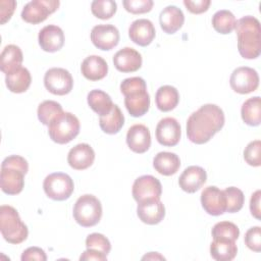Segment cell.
<instances>
[{
  "mask_svg": "<svg viewBox=\"0 0 261 261\" xmlns=\"http://www.w3.org/2000/svg\"><path fill=\"white\" fill-rule=\"evenodd\" d=\"M212 237L214 238H225L230 240H238L240 236V229L237 224L230 221H220L217 222L212 228Z\"/></svg>",
  "mask_w": 261,
  "mask_h": 261,
  "instance_id": "8d00e7d4",
  "label": "cell"
},
{
  "mask_svg": "<svg viewBox=\"0 0 261 261\" xmlns=\"http://www.w3.org/2000/svg\"><path fill=\"white\" fill-rule=\"evenodd\" d=\"M156 139L165 147H173L178 144L181 136L179 122L173 117L162 118L156 126Z\"/></svg>",
  "mask_w": 261,
  "mask_h": 261,
  "instance_id": "9a60e30c",
  "label": "cell"
},
{
  "mask_svg": "<svg viewBox=\"0 0 261 261\" xmlns=\"http://www.w3.org/2000/svg\"><path fill=\"white\" fill-rule=\"evenodd\" d=\"M142 56L134 48L124 47L113 56V64L120 72H134L142 66Z\"/></svg>",
  "mask_w": 261,
  "mask_h": 261,
  "instance_id": "ac0fdd59",
  "label": "cell"
},
{
  "mask_svg": "<svg viewBox=\"0 0 261 261\" xmlns=\"http://www.w3.org/2000/svg\"><path fill=\"white\" fill-rule=\"evenodd\" d=\"M95 160V152L93 148L86 143L77 144L71 148L67 155L69 166L75 170H84L89 168Z\"/></svg>",
  "mask_w": 261,
  "mask_h": 261,
  "instance_id": "7402d4cb",
  "label": "cell"
},
{
  "mask_svg": "<svg viewBox=\"0 0 261 261\" xmlns=\"http://www.w3.org/2000/svg\"><path fill=\"white\" fill-rule=\"evenodd\" d=\"M82 74L89 81H99L108 72L107 62L98 55H91L84 59L81 65Z\"/></svg>",
  "mask_w": 261,
  "mask_h": 261,
  "instance_id": "cb8c5ba5",
  "label": "cell"
},
{
  "mask_svg": "<svg viewBox=\"0 0 261 261\" xmlns=\"http://www.w3.org/2000/svg\"><path fill=\"white\" fill-rule=\"evenodd\" d=\"M126 144L135 153H145L151 146V135L149 128L144 124L132 125L126 134Z\"/></svg>",
  "mask_w": 261,
  "mask_h": 261,
  "instance_id": "d6986e66",
  "label": "cell"
},
{
  "mask_svg": "<svg viewBox=\"0 0 261 261\" xmlns=\"http://www.w3.org/2000/svg\"><path fill=\"white\" fill-rule=\"evenodd\" d=\"M117 9L116 2L113 0H95L91 4L92 13L100 19L111 18Z\"/></svg>",
  "mask_w": 261,
  "mask_h": 261,
  "instance_id": "e575fe53",
  "label": "cell"
},
{
  "mask_svg": "<svg viewBox=\"0 0 261 261\" xmlns=\"http://www.w3.org/2000/svg\"><path fill=\"white\" fill-rule=\"evenodd\" d=\"M133 197L140 203L151 199H160L162 186L158 178L153 175H142L133 185Z\"/></svg>",
  "mask_w": 261,
  "mask_h": 261,
  "instance_id": "7c38bea8",
  "label": "cell"
},
{
  "mask_svg": "<svg viewBox=\"0 0 261 261\" xmlns=\"http://www.w3.org/2000/svg\"><path fill=\"white\" fill-rule=\"evenodd\" d=\"M22 60L23 56L20 48L13 44L7 45L1 52L0 69L5 75L9 74L21 67Z\"/></svg>",
  "mask_w": 261,
  "mask_h": 261,
  "instance_id": "484cf974",
  "label": "cell"
},
{
  "mask_svg": "<svg viewBox=\"0 0 261 261\" xmlns=\"http://www.w3.org/2000/svg\"><path fill=\"white\" fill-rule=\"evenodd\" d=\"M224 120V113L219 106L205 104L188 118V139L197 145L205 144L223 127Z\"/></svg>",
  "mask_w": 261,
  "mask_h": 261,
  "instance_id": "6da1fadb",
  "label": "cell"
},
{
  "mask_svg": "<svg viewBox=\"0 0 261 261\" xmlns=\"http://www.w3.org/2000/svg\"><path fill=\"white\" fill-rule=\"evenodd\" d=\"M238 36V50L246 59L259 57L261 51V30L259 20L251 15L244 16L237 21L234 28Z\"/></svg>",
  "mask_w": 261,
  "mask_h": 261,
  "instance_id": "7a4b0ae2",
  "label": "cell"
},
{
  "mask_svg": "<svg viewBox=\"0 0 261 261\" xmlns=\"http://www.w3.org/2000/svg\"><path fill=\"white\" fill-rule=\"evenodd\" d=\"M40 47L46 52L59 51L64 45V33L63 31L54 24L44 27L38 36Z\"/></svg>",
  "mask_w": 261,
  "mask_h": 261,
  "instance_id": "44dd1931",
  "label": "cell"
},
{
  "mask_svg": "<svg viewBox=\"0 0 261 261\" xmlns=\"http://www.w3.org/2000/svg\"><path fill=\"white\" fill-rule=\"evenodd\" d=\"M45 88L52 94L63 96L72 90L73 80L70 72L61 67H53L44 75Z\"/></svg>",
  "mask_w": 261,
  "mask_h": 261,
  "instance_id": "30bf717a",
  "label": "cell"
},
{
  "mask_svg": "<svg viewBox=\"0 0 261 261\" xmlns=\"http://www.w3.org/2000/svg\"><path fill=\"white\" fill-rule=\"evenodd\" d=\"M80 120L70 112H62L55 117L48 125L50 139L57 144H67L71 142L80 133Z\"/></svg>",
  "mask_w": 261,
  "mask_h": 261,
  "instance_id": "8992f818",
  "label": "cell"
},
{
  "mask_svg": "<svg viewBox=\"0 0 261 261\" xmlns=\"http://www.w3.org/2000/svg\"><path fill=\"white\" fill-rule=\"evenodd\" d=\"M260 199H261V191L257 190L251 197L250 200V211L251 214L257 218L260 219L261 218V209H260Z\"/></svg>",
  "mask_w": 261,
  "mask_h": 261,
  "instance_id": "f6af8a7d",
  "label": "cell"
},
{
  "mask_svg": "<svg viewBox=\"0 0 261 261\" xmlns=\"http://www.w3.org/2000/svg\"><path fill=\"white\" fill-rule=\"evenodd\" d=\"M107 255L94 249H87L80 257V260H96V261H105Z\"/></svg>",
  "mask_w": 261,
  "mask_h": 261,
  "instance_id": "bcb514c9",
  "label": "cell"
},
{
  "mask_svg": "<svg viewBox=\"0 0 261 261\" xmlns=\"http://www.w3.org/2000/svg\"><path fill=\"white\" fill-rule=\"evenodd\" d=\"M245 244L247 247L254 251H261V228L260 226H254L247 230L245 234Z\"/></svg>",
  "mask_w": 261,
  "mask_h": 261,
  "instance_id": "60d3db41",
  "label": "cell"
},
{
  "mask_svg": "<svg viewBox=\"0 0 261 261\" xmlns=\"http://www.w3.org/2000/svg\"><path fill=\"white\" fill-rule=\"evenodd\" d=\"M153 166L158 173L169 176L177 172L180 167V160L175 153L159 152L153 159Z\"/></svg>",
  "mask_w": 261,
  "mask_h": 261,
  "instance_id": "4316f807",
  "label": "cell"
},
{
  "mask_svg": "<svg viewBox=\"0 0 261 261\" xmlns=\"http://www.w3.org/2000/svg\"><path fill=\"white\" fill-rule=\"evenodd\" d=\"M223 192L226 198L225 212H228V213L239 212L243 208V205L245 202L244 193L236 187H228Z\"/></svg>",
  "mask_w": 261,
  "mask_h": 261,
  "instance_id": "d590c367",
  "label": "cell"
},
{
  "mask_svg": "<svg viewBox=\"0 0 261 261\" xmlns=\"http://www.w3.org/2000/svg\"><path fill=\"white\" fill-rule=\"evenodd\" d=\"M143 260H145V259H161V260H164L165 258L163 257V256H161L160 254H158L157 252H150L148 255H145L143 258H142Z\"/></svg>",
  "mask_w": 261,
  "mask_h": 261,
  "instance_id": "7dc6e473",
  "label": "cell"
},
{
  "mask_svg": "<svg viewBox=\"0 0 261 261\" xmlns=\"http://www.w3.org/2000/svg\"><path fill=\"white\" fill-rule=\"evenodd\" d=\"M0 230L3 239L14 245L25 241L29 234V229L21 221L18 212L9 205L0 207Z\"/></svg>",
  "mask_w": 261,
  "mask_h": 261,
  "instance_id": "5b68a950",
  "label": "cell"
},
{
  "mask_svg": "<svg viewBox=\"0 0 261 261\" xmlns=\"http://www.w3.org/2000/svg\"><path fill=\"white\" fill-rule=\"evenodd\" d=\"M122 4L126 11L133 14H141L151 11L154 2L152 0H123Z\"/></svg>",
  "mask_w": 261,
  "mask_h": 261,
  "instance_id": "ab89813d",
  "label": "cell"
},
{
  "mask_svg": "<svg viewBox=\"0 0 261 261\" xmlns=\"http://www.w3.org/2000/svg\"><path fill=\"white\" fill-rule=\"evenodd\" d=\"M179 102V94L176 88L165 85L160 87L155 95L157 108L162 112H168L174 109Z\"/></svg>",
  "mask_w": 261,
  "mask_h": 261,
  "instance_id": "83f0119b",
  "label": "cell"
},
{
  "mask_svg": "<svg viewBox=\"0 0 261 261\" xmlns=\"http://www.w3.org/2000/svg\"><path fill=\"white\" fill-rule=\"evenodd\" d=\"M207 179V173L204 168L192 165L187 167L178 178V185L180 189L187 193H195L199 191Z\"/></svg>",
  "mask_w": 261,
  "mask_h": 261,
  "instance_id": "ffe728a7",
  "label": "cell"
},
{
  "mask_svg": "<svg viewBox=\"0 0 261 261\" xmlns=\"http://www.w3.org/2000/svg\"><path fill=\"white\" fill-rule=\"evenodd\" d=\"M29 171L28 161L19 155L6 157L1 164V190L7 195L19 194L24 186V175Z\"/></svg>",
  "mask_w": 261,
  "mask_h": 261,
  "instance_id": "277c9868",
  "label": "cell"
},
{
  "mask_svg": "<svg viewBox=\"0 0 261 261\" xmlns=\"http://www.w3.org/2000/svg\"><path fill=\"white\" fill-rule=\"evenodd\" d=\"M184 4L191 13L200 14L208 10L211 4V1L210 0H196V1L185 0Z\"/></svg>",
  "mask_w": 261,
  "mask_h": 261,
  "instance_id": "7bdbcfd3",
  "label": "cell"
},
{
  "mask_svg": "<svg viewBox=\"0 0 261 261\" xmlns=\"http://www.w3.org/2000/svg\"><path fill=\"white\" fill-rule=\"evenodd\" d=\"M201 204L209 215H221L226 211L225 194L217 187L209 186L201 193Z\"/></svg>",
  "mask_w": 261,
  "mask_h": 261,
  "instance_id": "4fadbf2b",
  "label": "cell"
},
{
  "mask_svg": "<svg viewBox=\"0 0 261 261\" xmlns=\"http://www.w3.org/2000/svg\"><path fill=\"white\" fill-rule=\"evenodd\" d=\"M32 77L30 71L25 67H19L15 71L5 75V83L8 90L12 93H23L31 86Z\"/></svg>",
  "mask_w": 261,
  "mask_h": 261,
  "instance_id": "f1b7e54d",
  "label": "cell"
},
{
  "mask_svg": "<svg viewBox=\"0 0 261 261\" xmlns=\"http://www.w3.org/2000/svg\"><path fill=\"white\" fill-rule=\"evenodd\" d=\"M160 27L166 34H174L177 32L185 22V15L180 8L169 5L165 7L159 15Z\"/></svg>",
  "mask_w": 261,
  "mask_h": 261,
  "instance_id": "603a6c76",
  "label": "cell"
},
{
  "mask_svg": "<svg viewBox=\"0 0 261 261\" xmlns=\"http://www.w3.org/2000/svg\"><path fill=\"white\" fill-rule=\"evenodd\" d=\"M87 100L90 108L100 116L108 114L114 105L110 96L102 90L91 91Z\"/></svg>",
  "mask_w": 261,
  "mask_h": 261,
  "instance_id": "1f68e13d",
  "label": "cell"
},
{
  "mask_svg": "<svg viewBox=\"0 0 261 261\" xmlns=\"http://www.w3.org/2000/svg\"><path fill=\"white\" fill-rule=\"evenodd\" d=\"M91 41L98 49L108 51L117 46L119 32L112 24H98L91 31Z\"/></svg>",
  "mask_w": 261,
  "mask_h": 261,
  "instance_id": "5bb4252c",
  "label": "cell"
},
{
  "mask_svg": "<svg viewBox=\"0 0 261 261\" xmlns=\"http://www.w3.org/2000/svg\"><path fill=\"white\" fill-rule=\"evenodd\" d=\"M43 189L50 199L55 201H64L73 193L74 185L68 174L63 172H54L45 177Z\"/></svg>",
  "mask_w": 261,
  "mask_h": 261,
  "instance_id": "ba28073f",
  "label": "cell"
},
{
  "mask_svg": "<svg viewBox=\"0 0 261 261\" xmlns=\"http://www.w3.org/2000/svg\"><path fill=\"white\" fill-rule=\"evenodd\" d=\"M236 24L237 19L229 10H218L212 16V27L219 34L227 35L231 33L234 30Z\"/></svg>",
  "mask_w": 261,
  "mask_h": 261,
  "instance_id": "d6a6232c",
  "label": "cell"
},
{
  "mask_svg": "<svg viewBox=\"0 0 261 261\" xmlns=\"http://www.w3.org/2000/svg\"><path fill=\"white\" fill-rule=\"evenodd\" d=\"M63 111L62 106L56 101L46 100L38 106V118L44 125H49L50 122L60 115Z\"/></svg>",
  "mask_w": 261,
  "mask_h": 261,
  "instance_id": "836d02e7",
  "label": "cell"
},
{
  "mask_svg": "<svg viewBox=\"0 0 261 261\" xmlns=\"http://www.w3.org/2000/svg\"><path fill=\"white\" fill-rule=\"evenodd\" d=\"M238 253L236 241L225 238H214L210 245V254L216 261H230Z\"/></svg>",
  "mask_w": 261,
  "mask_h": 261,
  "instance_id": "d4e9b609",
  "label": "cell"
},
{
  "mask_svg": "<svg viewBox=\"0 0 261 261\" xmlns=\"http://www.w3.org/2000/svg\"><path fill=\"white\" fill-rule=\"evenodd\" d=\"M261 141L255 140L250 142L244 150V159L251 166H260L261 165Z\"/></svg>",
  "mask_w": 261,
  "mask_h": 261,
  "instance_id": "f35d334b",
  "label": "cell"
},
{
  "mask_svg": "<svg viewBox=\"0 0 261 261\" xmlns=\"http://www.w3.org/2000/svg\"><path fill=\"white\" fill-rule=\"evenodd\" d=\"M243 121L250 126H257L261 122V99L259 96L249 98L241 109Z\"/></svg>",
  "mask_w": 261,
  "mask_h": 261,
  "instance_id": "f546056e",
  "label": "cell"
},
{
  "mask_svg": "<svg viewBox=\"0 0 261 261\" xmlns=\"http://www.w3.org/2000/svg\"><path fill=\"white\" fill-rule=\"evenodd\" d=\"M16 7V2L14 0H1L0 1V17H1V24H4L8 21Z\"/></svg>",
  "mask_w": 261,
  "mask_h": 261,
  "instance_id": "ee69618b",
  "label": "cell"
},
{
  "mask_svg": "<svg viewBox=\"0 0 261 261\" xmlns=\"http://www.w3.org/2000/svg\"><path fill=\"white\" fill-rule=\"evenodd\" d=\"M231 89L239 94H249L257 90L259 86V75L257 71L248 66L236 68L229 79Z\"/></svg>",
  "mask_w": 261,
  "mask_h": 261,
  "instance_id": "8fae6325",
  "label": "cell"
},
{
  "mask_svg": "<svg viewBox=\"0 0 261 261\" xmlns=\"http://www.w3.org/2000/svg\"><path fill=\"white\" fill-rule=\"evenodd\" d=\"M120 92L124 95V105L134 117L146 114L150 107V96L146 82L140 76L124 79L120 84Z\"/></svg>",
  "mask_w": 261,
  "mask_h": 261,
  "instance_id": "3957f363",
  "label": "cell"
},
{
  "mask_svg": "<svg viewBox=\"0 0 261 261\" xmlns=\"http://www.w3.org/2000/svg\"><path fill=\"white\" fill-rule=\"evenodd\" d=\"M137 214L140 220L146 224L160 223L165 216V207L160 199H151L138 203Z\"/></svg>",
  "mask_w": 261,
  "mask_h": 261,
  "instance_id": "2e32d148",
  "label": "cell"
},
{
  "mask_svg": "<svg viewBox=\"0 0 261 261\" xmlns=\"http://www.w3.org/2000/svg\"><path fill=\"white\" fill-rule=\"evenodd\" d=\"M99 124L104 133L108 135L117 134L124 124V116L120 108L114 104L108 114L100 116Z\"/></svg>",
  "mask_w": 261,
  "mask_h": 261,
  "instance_id": "4dcf8cb0",
  "label": "cell"
},
{
  "mask_svg": "<svg viewBox=\"0 0 261 261\" xmlns=\"http://www.w3.org/2000/svg\"><path fill=\"white\" fill-rule=\"evenodd\" d=\"M156 35L154 24L151 20L140 18L133 21L128 29L129 39L137 45L146 47L152 43Z\"/></svg>",
  "mask_w": 261,
  "mask_h": 261,
  "instance_id": "e0dca14e",
  "label": "cell"
},
{
  "mask_svg": "<svg viewBox=\"0 0 261 261\" xmlns=\"http://www.w3.org/2000/svg\"><path fill=\"white\" fill-rule=\"evenodd\" d=\"M20 259L21 261H31V260L46 261L47 256L43 249L39 247H30L22 252Z\"/></svg>",
  "mask_w": 261,
  "mask_h": 261,
  "instance_id": "b9f144b4",
  "label": "cell"
},
{
  "mask_svg": "<svg viewBox=\"0 0 261 261\" xmlns=\"http://www.w3.org/2000/svg\"><path fill=\"white\" fill-rule=\"evenodd\" d=\"M60 2L58 0H33L24 5L21 18L29 23L38 24L43 22L51 13L57 10Z\"/></svg>",
  "mask_w": 261,
  "mask_h": 261,
  "instance_id": "9c48e42d",
  "label": "cell"
},
{
  "mask_svg": "<svg viewBox=\"0 0 261 261\" xmlns=\"http://www.w3.org/2000/svg\"><path fill=\"white\" fill-rule=\"evenodd\" d=\"M73 218L84 227L96 225L102 217L101 202L93 195L81 196L73 206Z\"/></svg>",
  "mask_w": 261,
  "mask_h": 261,
  "instance_id": "52a82bcc",
  "label": "cell"
},
{
  "mask_svg": "<svg viewBox=\"0 0 261 261\" xmlns=\"http://www.w3.org/2000/svg\"><path fill=\"white\" fill-rule=\"evenodd\" d=\"M86 247L87 249L98 250L106 255H108L111 250V244L109 240L104 234L98 232H93L87 237Z\"/></svg>",
  "mask_w": 261,
  "mask_h": 261,
  "instance_id": "74e56055",
  "label": "cell"
}]
</instances>
